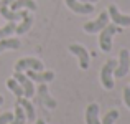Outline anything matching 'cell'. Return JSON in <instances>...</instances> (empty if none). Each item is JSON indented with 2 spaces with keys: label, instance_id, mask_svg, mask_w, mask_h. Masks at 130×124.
<instances>
[{
  "label": "cell",
  "instance_id": "7",
  "mask_svg": "<svg viewBox=\"0 0 130 124\" xmlns=\"http://www.w3.org/2000/svg\"><path fill=\"white\" fill-rule=\"evenodd\" d=\"M13 78H15V80L20 83V86L23 88L25 98H28V99H30V98H33V94H35V86H33V81L30 80V78L26 76L25 73H22V71H15Z\"/></svg>",
  "mask_w": 130,
  "mask_h": 124
},
{
  "label": "cell",
  "instance_id": "8",
  "mask_svg": "<svg viewBox=\"0 0 130 124\" xmlns=\"http://www.w3.org/2000/svg\"><path fill=\"white\" fill-rule=\"evenodd\" d=\"M38 101L48 109L56 108V101L51 98L50 91H48V88H46V83H38Z\"/></svg>",
  "mask_w": 130,
  "mask_h": 124
},
{
  "label": "cell",
  "instance_id": "16",
  "mask_svg": "<svg viewBox=\"0 0 130 124\" xmlns=\"http://www.w3.org/2000/svg\"><path fill=\"white\" fill-rule=\"evenodd\" d=\"M22 46V41L18 38H12V36H7V38L0 40V53L5 50H18Z\"/></svg>",
  "mask_w": 130,
  "mask_h": 124
},
{
  "label": "cell",
  "instance_id": "6",
  "mask_svg": "<svg viewBox=\"0 0 130 124\" xmlns=\"http://www.w3.org/2000/svg\"><path fill=\"white\" fill-rule=\"evenodd\" d=\"M107 23H109V13L102 12L94 22H87L86 25H84V32L86 33H97V32H101Z\"/></svg>",
  "mask_w": 130,
  "mask_h": 124
},
{
  "label": "cell",
  "instance_id": "3",
  "mask_svg": "<svg viewBox=\"0 0 130 124\" xmlns=\"http://www.w3.org/2000/svg\"><path fill=\"white\" fill-rule=\"evenodd\" d=\"M128 71H130V51L128 50H120L117 66H115V70H114V76L124 78Z\"/></svg>",
  "mask_w": 130,
  "mask_h": 124
},
{
  "label": "cell",
  "instance_id": "19",
  "mask_svg": "<svg viewBox=\"0 0 130 124\" xmlns=\"http://www.w3.org/2000/svg\"><path fill=\"white\" fill-rule=\"evenodd\" d=\"M25 121H26L25 111H23V108L17 103L15 104V113H13V119L8 124H25Z\"/></svg>",
  "mask_w": 130,
  "mask_h": 124
},
{
  "label": "cell",
  "instance_id": "10",
  "mask_svg": "<svg viewBox=\"0 0 130 124\" xmlns=\"http://www.w3.org/2000/svg\"><path fill=\"white\" fill-rule=\"evenodd\" d=\"M66 5L74 13H79V15H89V13L94 12L92 3H86V2H81V0H66Z\"/></svg>",
  "mask_w": 130,
  "mask_h": 124
},
{
  "label": "cell",
  "instance_id": "20",
  "mask_svg": "<svg viewBox=\"0 0 130 124\" xmlns=\"http://www.w3.org/2000/svg\"><path fill=\"white\" fill-rule=\"evenodd\" d=\"M17 23L15 22H8L5 27H0V40L7 38V36H12V33H15Z\"/></svg>",
  "mask_w": 130,
  "mask_h": 124
},
{
  "label": "cell",
  "instance_id": "17",
  "mask_svg": "<svg viewBox=\"0 0 130 124\" xmlns=\"http://www.w3.org/2000/svg\"><path fill=\"white\" fill-rule=\"evenodd\" d=\"M31 23H33V17L30 15V13H26V15L22 18V23H20V25H17L15 33H17V35H25V33L30 30Z\"/></svg>",
  "mask_w": 130,
  "mask_h": 124
},
{
  "label": "cell",
  "instance_id": "25",
  "mask_svg": "<svg viewBox=\"0 0 130 124\" xmlns=\"http://www.w3.org/2000/svg\"><path fill=\"white\" fill-rule=\"evenodd\" d=\"M35 124H46V122H44V121H43V119H38V121H36Z\"/></svg>",
  "mask_w": 130,
  "mask_h": 124
},
{
  "label": "cell",
  "instance_id": "23",
  "mask_svg": "<svg viewBox=\"0 0 130 124\" xmlns=\"http://www.w3.org/2000/svg\"><path fill=\"white\" fill-rule=\"evenodd\" d=\"M124 101H125V106L130 109V86L124 88Z\"/></svg>",
  "mask_w": 130,
  "mask_h": 124
},
{
  "label": "cell",
  "instance_id": "24",
  "mask_svg": "<svg viewBox=\"0 0 130 124\" xmlns=\"http://www.w3.org/2000/svg\"><path fill=\"white\" fill-rule=\"evenodd\" d=\"M81 2H86V3H95V2H99V0H81Z\"/></svg>",
  "mask_w": 130,
  "mask_h": 124
},
{
  "label": "cell",
  "instance_id": "21",
  "mask_svg": "<svg viewBox=\"0 0 130 124\" xmlns=\"http://www.w3.org/2000/svg\"><path fill=\"white\" fill-rule=\"evenodd\" d=\"M117 119H119V111L117 109H112V111H109L107 114L104 116V119L101 121V124H115Z\"/></svg>",
  "mask_w": 130,
  "mask_h": 124
},
{
  "label": "cell",
  "instance_id": "13",
  "mask_svg": "<svg viewBox=\"0 0 130 124\" xmlns=\"http://www.w3.org/2000/svg\"><path fill=\"white\" fill-rule=\"evenodd\" d=\"M17 103H18L20 106L23 108V111H25V116H26V121H35V106L30 103L28 98H17Z\"/></svg>",
  "mask_w": 130,
  "mask_h": 124
},
{
  "label": "cell",
  "instance_id": "2",
  "mask_svg": "<svg viewBox=\"0 0 130 124\" xmlns=\"http://www.w3.org/2000/svg\"><path fill=\"white\" fill-rule=\"evenodd\" d=\"M117 66V60H109L101 70V83L105 89L114 88V70Z\"/></svg>",
  "mask_w": 130,
  "mask_h": 124
},
{
  "label": "cell",
  "instance_id": "9",
  "mask_svg": "<svg viewBox=\"0 0 130 124\" xmlns=\"http://www.w3.org/2000/svg\"><path fill=\"white\" fill-rule=\"evenodd\" d=\"M109 18H112V22L115 23V25L119 27H128L130 25V15H124V13L119 12V8L112 3V5H109Z\"/></svg>",
  "mask_w": 130,
  "mask_h": 124
},
{
  "label": "cell",
  "instance_id": "1",
  "mask_svg": "<svg viewBox=\"0 0 130 124\" xmlns=\"http://www.w3.org/2000/svg\"><path fill=\"white\" fill-rule=\"evenodd\" d=\"M122 32V27L115 25V23H107L104 28L101 30V36H99V46L104 53H109L112 50V36L115 33H120Z\"/></svg>",
  "mask_w": 130,
  "mask_h": 124
},
{
  "label": "cell",
  "instance_id": "11",
  "mask_svg": "<svg viewBox=\"0 0 130 124\" xmlns=\"http://www.w3.org/2000/svg\"><path fill=\"white\" fill-rule=\"evenodd\" d=\"M25 73H26V76H28L31 81H36V83H48V81H53L54 80V73H53V71H33V70H26Z\"/></svg>",
  "mask_w": 130,
  "mask_h": 124
},
{
  "label": "cell",
  "instance_id": "4",
  "mask_svg": "<svg viewBox=\"0 0 130 124\" xmlns=\"http://www.w3.org/2000/svg\"><path fill=\"white\" fill-rule=\"evenodd\" d=\"M43 63L38 58H22L17 61L15 65V71H22L25 73L26 70H33V71H43Z\"/></svg>",
  "mask_w": 130,
  "mask_h": 124
},
{
  "label": "cell",
  "instance_id": "12",
  "mask_svg": "<svg viewBox=\"0 0 130 124\" xmlns=\"http://www.w3.org/2000/svg\"><path fill=\"white\" fill-rule=\"evenodd\" d=\"M0 13H2V17L5 20H8V22H18V20H22L28 12H26V10H17V12H13V10H10V8L0 7Z\"/></svg>",
  "mask_w": 130,
  "mask_h": 124
},
{
  "label": "cell",
  "instance_id": "15",
  "mask_svg": "<svg viewBox=\"0 0 130 124\" xmlns=\"http://www.w3.org/2000/svg\"><path fill=\"white\" fill-rule=\"evenodd\" d=\"M86 124H101V121H99V104L92 103L86 108Z\"/></svg>",
  "mask_w": 130,
  "mask_h": 124
},
{
  "label": "cell",
  "instance_id": "26",
  "mask_svg": "<svg viewBox=\"0 0 130 124\" xmlns=\"http://www.w3.org/2000/svg\"><path fill=\"white\" fill-rule=\"evenodd\" d=\"M2 104H3V96L0 94V106H2Z\"/></svg>",
  "mask_w": 130,
  "mask_h": 124
},
{
  "label": "cell",
  "instance_id": "14",
  "mask_svg": "<svg viewBox=\"0 0 130 124\" xmlns=\"http://www.w3.org/2000/svg\"><path fill=\"white\" fill-rule=\"evenodd\" d=\"M30 10V12H35L38 7H36L35 0H13L12 5H10V10H13V12H17V10Z\"/></svg>",
  "mask_w": 130,
  "mask_h": 124
},
{
  "label": "cell",
  "instance_id": "18",
  "mask_svg": "<svg viewBox=\"0 0 130 124\" xmlns=\"http://www.w3.org/2000/svg\"><path fill=\"white\" fill-rule=\"evenodd\" d=\"M7 88L10 89V91L13 93V94L17 96V98H23L25 96V93H23V88L20 86V83L15 80V78H10V80H7Z\"/></svg>",
  "mask_w": 130,
  "mask_h": 124
},
{
  "label": "cell",
  "instance_id": "22",
  "mask_svg": "<svg viewBox=\"0 0 130 124\" xmlns=\"http://www.w3.org/2000/svg\"><path fill=\"white\" fill-rule=\"evenodd\" d=\"M12 119H13V114H12V113H3V114L0 116V124H8Z\"/></svg>",
  "mask_w": 130,
  "mask_h": 124
},
{
  "label": "cell",
  "instance_id": "5",
  "mask_svg": "<svg viewBox=\"0 0 130 124\" xmlns=\"http://www.w3.org/2000/svg\"><path fill=\"white\" fill-rule=\"evenodd\" d=\"M69 51L77 56V60H79V66L83 68V70H87L89 63H91V56H89V53H87L86 48H84L83 45L73 43V45H69Z\"/></svg>",
  "mask_w": 130,
  "mask_h": 124
}]
</instances>
